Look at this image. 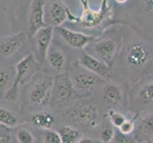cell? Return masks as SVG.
Here are the masks:
<instances>
[{"mask_svg": "<svg viewBox=\"0 0 153 143\" xmlns=\"http://www.w3.org/2000/svg\"><path fill=\"white\" fill-rule=\"evenodd\" d=\"M128 36V39L124 36L123 47L115 66L123 79L132 84L149 72L153 62V43L141 38L131 30Z\"/></svg>", "mask_w": 153, "mask_h": 143, "instance_id": "cell-1", "label": "cell"}, {"mask_svg": "<svg viewBox=\"0 0 153 143\" xmlns=\"http://www.w3.org/2000/svg\"><path fill=\"white\" fill-rule=\"evenodd\" d=\"M118 8L108 26L123 25L153 43V0H128Z\"/></svg>", "mask_w": 153, "mask_h": 143, "instance_id": "cell-2", "label": "cell"}, {"mask_svg": "<svg viewBox=\"0 0 153 143\" xmlns=\"http://www.w3.org/2000/svg\"><path fill=\"white\" fill-rule=\"evenodd\" d=\"M105 115L91 97H78L71 105L60 112L62 124L80 130L84 136L98 139L99 131Z\"/></svg>", "mask_w": 153, "mask_h": 143, "instance_id": "cell-3", "label": "cell"}, {"mask_svg": "<svg viewBox=\"0 0 153 143\" xmlns=\"http://www.w3.org/2000/svg\"><path fill=\"white\" fill-rule=\"evenodd\" d=\"M54 76L43 69L36 73L22 92V108L30 113L48 110L51 106Z\"/></svg>", "mask_w": 153, "mask_h": 143, "instance_id": "cell-4", "label": "cell"}, {"mask_svg": "<svg viewBox=\"0 0 153 143\" xmlns=\"http://www.w3.org/2000/svg\"><path fill=\"white\" fill-rule=\"evenodd\" d=\"M124 43V35L117 29L105 30L94 38L84 51L114 69Z\"/></svg>", "mask_w": 153, "mask_h": 143, "instance_id": "cell-5", "label": "cell"}, {"mask_svg": "<svg viewBox=\"0 0 153 143\" xmlns=\"http://www.w3.org/2000/svg\"><path fill=\"white\" fill-rule=\"evenodd\" d=\"M30 52V37L24 31L0 36V64L15 66Z\"/></svg>", "mask_w": 153, "mask_h": 143, "instance_id": "cell-6", "label": "cell"}, {"mask_svg": "<svg viewBox=\"0 0 153 143\" xmlns=\"http://www.w3.org/2000/svg\"><path fill=\"white\" fill-rule=\"evenodd\" d=\"M128 109L134 114L153 110V73H147L128 91Z\"/></svg>", "mask_w": 153, "mask_h": 143, "instance_id": "cell-7", "label": "cell"}, {"mask_svg": "<svg viewBox=\"0 0 153 143\" xmlns=\"http://www.w3.org/2000/svg\"><path fill=\"white\" fill-rule=\"evenodd\" d=\"M97 90L100 91L99 101L95 102L105 115L109 110L128 109V92L125 91L122 83L116 81V79L105 81Z\"/></svg>", "mask_w": 153, "mask_h": 143, "instance_id": "cell-8", "label": "cell"}, {"mask_svg": "<svg viewBox=\"0 0 153 143\" xmlns=\"http://www.w3.org/2000/svg\"><path fill=\"white\" fill-rule=\"evenodd\" d=\"M41 69V64L37 61L33 52H30L28 55H26L15 65L16 76H15L14 82L3 99L12 102L16 101L19 97L20 89L27 85Z\"/></svg>", "mask_w": 153, "mask_h": 143, "instance_id": "cell-9", "label": "cell"}, {"mask_svg": "<svg viewBox=\"0 0 153 143\" xmlns=\"http://www.w3.org/2000/svg\"><path fill=\"white\" fill-rule=\"evenodd\" d=\"M68 75L77 94L81 97H91V94L105 81L95 73L80 66L77 62L71 67Z\"/></svg>", "mask_w": 153, "mask_h": 143, "instance_id": "cell-10", "label": "cell"}, {"mask_svg": "<svg viewBox=\"0 0 153 143\" xmlns=\"http://www.w3.org/2000/svg\"><path fill=\"white\" fill-rule=\"evenodd\" d=\"M78 97H81L77 94L73 87L68 72L54 76L51 106H54L53 108L56 111L61 112L71 105Z\"/></svg>", "mask_w": 153, "mask_h": 143, "instance_id": "cell-11", "label": "cell"}, {"mask_svg": "<svg viewBox=\"0 0 153 143\" xmlns=\"http://www.w3.org/2000/svg\"><path fill=\"white\" fill-rule=\"evenodd\" d=\"M79 17L72 14L63 0H46L45 5V22L52 28L63 26L66 21L75 23Z\"/></svg>", "mask_w": 153, "mask_h": 143, "instance_id": "cell-12", "label": "cell"}, {"mask_svg": "<svg viewBox=\"0 0 153 143\" xmlns=\"http://www.w3.org/2000/svg\"><path fill=\"white\" fill-rule=\"evenodd\" d=\"M44 63H46L49 68L48 70L44 71L48 72L53 76L59 73H68L71 67L65 49L60 44V42L54 38L49 49Z\"/></svg>", "mask_w": 153, "mask_h": 143, "instance_id": "cell-13", "label": "cell"}, {"mask_svg": "<svg viewBox=\"0 0 153 143\" xmlns=\"http://www.w3.org/2000/svg\"><path fill=\"white\" fill-rule=\"evenodd\" d=\"M54 38V28L46 25L37 31L33 36L30 38V52H33L37 61L44 64L50 47Z\"/></svg>", "mask_w": 153, "mask_h": 143, "instance_id": "cell-14", "label": "cell"}, {"mask_svg": "<svg viewBox=\"0 0 153 143\" xmlns=\"http://www.w3.org/2000/svg\"><path fill=\"white\" fill-rule=\"evenodd\" d=\"M76 62L83 68L95 73L96 76L105 81L115 80L116 79V75L113 68L108 66L107 63L103 62L102 60L91 55L85 51H83L82 54L78 56Z\"/></svg>", "mask_w": 153, "mask_h": 143, "instance_id": "cell-15", "label": "cell"}, {"mask_svg": "<svg viewBox=\"0 0 153 143\" xmlns=\"http://www.w3.org/2000/svg\"><path fill=\"white\" fill-rule=\"evenodd\" d=\"M132 136L136 143H146L153 139V110L137 113Z\"/></svg>", "mask_w": 153, "mask_h": 143, "instance_id": "cell-16", "label": "cell"}, {"mask_svg": "<svg viewBox=\"0 0 153 143\" xmlns=\"http://www.w3.org/2000/svg\"><path fill=\"white\" fill-rule=\"evenodd\" d=\"M54 34L58 35L64 43L68 47L76 50H84L85 48L95 38V35H89L82 33L70 30L64 26L54 28Z\"/></svg>", "mask_w": 153, "mask_h": 143, "instance_id": "cell-17", "label": "cell"}, {"mask_svg": "<svg viewBox=\"0 0 153 143\" xmlns=\"http://www.w3.org/2000/svg\"><path fill=\"white\" fill-rule=\"evenodd\" d=\"M45 5L46 0H31L30 15L26 31V34L30 38L42 27L47 25L45 22Z\"/></svg>", "mask_w": 153, "mask_h": 143, "instance_id": "cell-18", "label": "cell"}, {"mask_svg": "<svg viewBox=\"0 0 153 143\" xmlns=\"http://www.w3.org/2000/svg\"><path fill=\"white\" fill-rule=\"evenodd\" d=\"M12 101L0 99V125L7 128H15L22 122L18 109H13Z\"/></svg>", "mask_w": 153, "mask_h": 143, "instance_id": "cell-19", "label": "cell"}, {"mask_svg": "<svg viewBox=\"0 0 153 143\" xmlns=\"http://www.w3.org/2000/svg\"><path fill=\"white\" fill-rule=\"evenodd\" d=\"M30 122L35 128L41 131L54 129L57 126V116L49 110L38 111V112L30 114Z\"/></svg>", "mask_w": 153, "mask_h": 143, "instance_id": "cell-20", "label": "cell"}, {"mask_svg": "<svg viewBox=\"0 0 153 143\" xmlns=\"http://www.w3.org/2000/svg\"><path fill=\"white\" fill-rule=\"evenodd\" d=\"M15 66L0 64V99H3L14 82Z\"/></svg>", "mask_w": 153, "mask_h": 143, "instance_id": "cell-21", "label": "cell"}, {"mask_svg": "<svg viewBox=\"0 0 153 143\" xmlns=\"http://www.w3.org/2000/svg\"><path fill=\"white\" fill-rule=\"evenodd\" d=\"M63 143H77L84 136V134L75 127L68 124H61L57 128Z\"/></svg>", "mask_w": 153, "mask_h": 143, "instance_id": "cell-22", "label": "cell"}, {"mask_svg": "<svg viewBox=\"0 0 153 143\" xmlns=\"http://www.w3.org/2000/svg\"><path fill=\"white\" fill-rule=\"evenodd\" d=\"M129 113H132L130 111H121V110H109L108 112L105 114V118L111 123L116 129L122 125L126 120H128L130 118H133L134 115H128Z\"/></svg>", "mask_w": 153, "mask_h": 143, "instance_id": "cell-23", "label": "cell"}, {"mask_svg": "<svg viewBox=\"0 0 153 143\" xmlns=\"http://www.w3.org/2000/svg\"><path fill=\"white\" fill-rule=\"evenodd\" d=\"M116 133V128L109 122L105 120L103 123L101 129L99 131L98 140L101 143H112Z\"/></svg>", "mask_w": 153, "mask_h": 143, "instance_id": "cell-24", "label": "cell"}, {"mask_svg": "<svg viewBox=\"0 0 153 143\" xmlns=\"http://www.w3.org/2000/svg\"><path fill=\"white\" fill-rule=\"evenodd\" d=\"M15 140L17 143H35L36 137L33 131L29 128H18L15 133Z\"/></svg>", "mask_w": 153, "mask_h": 143, "instance_id": "cell-25", "label": "cell"}, {"mask_svg": "<svg viewBox=\"0 0 153 143\" xmlns=\"http://www.w3.org/2000/svg\"><path fill=\"white\" fill-rule=\"evenodd\" d=\"M41 139L43 143H63L61 136L57 129L44 130L41 132Z\"/></svg>", "mask_w": 153, "mask_h": 143, "instance_id": "cell-26", "label": "cell"}, {"mask_svg": "<svg viewBox=\"0 0 153 143\" xmlns=\"http://www.w3.org/2000/svg\"><path fill=\"white\" fill-rule=\"evenodd\" d=\"M136 115L133 116V118H130L128 120H126L117 130L119 132H121L122 134H124V135L132 136L133 133H134V131H135V118H136Z\"/></svg>", "mask_w": 153, "mask_h": 143, "instance_id": "cell-27", "label": "cell"}, {"mask_svg": "<svg viewBox=\"0 0 153 143\" xmlns=\"http://www.w3.org/2000/svg\"><path fill=\"white\" fill-rule=\"evenodd\" d=\"M3 125H0V143H14L12 132Z\"/></svg>", "mask_w": 153, "mask_h": 143, "instance_id": "cell-28", "label": "cell"}, {"mask_svg": "<svg viewBox=\"0 0 153 143\" xmlns=\"http://www.w3.org/2000/svg\"><path fill=\"white\" fill-rule=\"evenodd\" d=\"M112 143H136L132 136L124 135L116 129V133Z\"/></svg>", "mask_w": 153, "mask_h": 143, "instance_id": "cell-29", "label": "cell"}, {"mask_svg": "<svg viewBox=\"0 0 153 143\" xmlns=\"http://www.w3.org/2000/svg\"><path fill=\"white\" fill-rule=\"evenodd\" d=\"M77 143H101V142L96 139H93V137L84 136Z\"/></svg>", "mask_w": 153, "mask_h": 143, "instance_id": "cell-30", "label": "cell"}, {"mask_svg": "<svg viewBox=\"0 0 153 143\" xmlns=\"http://www.w3.org/2000/svg\"><path fill=\"white\" fill-rule=\"evenodd\" d=\"M118 5H125L126 3L128 2V0H114Z\"/></svg>", "mask_w": 153, "mask_h": 143, "instance_id": "cell-31", "label": "cell"}, {"mask_svg": "<svg viewBox=\"0 0 153 143\" xmlns=\"http://www.w3.org/2000/svg\"><path fill=\"white\" fill-rule=\"evenodd\" d=\"M149 73H153V62H152V64L150 66V69H149Z\"/></svg>", "mask_w": 153, "mask_h": 143, "instance_id": "cell-32", "label": "cell"}, {"mask_svg": "<svg viewBox=\"0 0 153 143\" xmlns=\"http://www.w3.org/2000/svg\"><path fill=\"white\" fill-rule=\"evenodd\" d=\"M146 143H153V139H151V140H149V141H147V142H146Z\"/></svg>", "mask_w": 153, "mask_h": 143, "instance_id": "cell-33", "label": "cell"}]
</instances>
